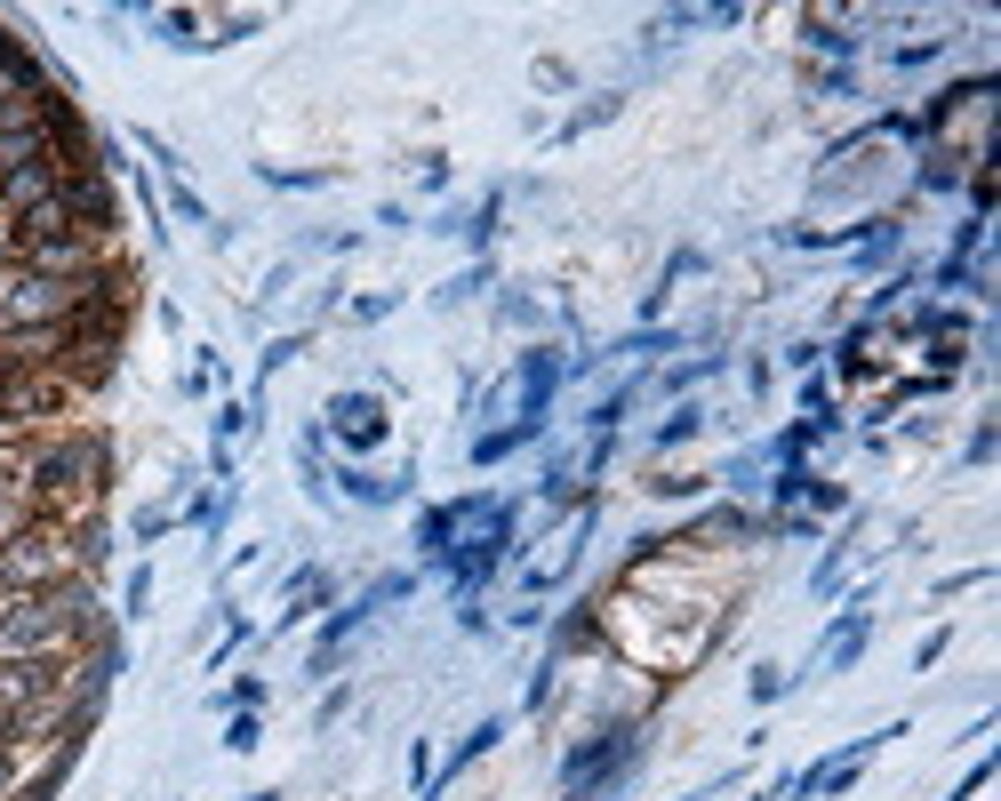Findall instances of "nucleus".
I'll list each match as a JSON object with an SVG mask.
<instances>
[{
  "label": "nucleus",
  "instance_id": "nucleus-18",
  "mask_svg": "<svg viewBox=\"0 0 1001 801\" xmlns=\"http://www.w3.org/2000/svg\"><path fill=\"white\" fill-rule=\"evenodd\" d=\"M849 89H857L849 64H825V73H817V96H849Z\"/></svg>",
  "mask_w": 1001,
  "mask_h": 801
},
{
  "label": "nucleus",
  "instance_id": "nucleus-12",
  "mask_svg": "<svg viewBox=\"0 0 1001 801\" xmlns=\"http://www.w3.org/2000/svg\"><path fill=\"white\" fill-rule=\"evenodd\" d=\"M225 746H232V753H257V746H264V721H257V714H232V721H225Z\"/></svg>",
  "mask_w": 1001,
  "mask_h": 801
},
{
  "label": "nucleus",
  "instance_id": "nucleus-1",
  "mask_svg": "<svg viewBox=\"0 0 1001 801\" xmlns=\"http://www.w3.org/2000/svg\"><path fill=\"white\" fill-rule=\"evenodd\" d=\"M105 593L96 578H64L41 593H0V665L9 657H88L105 642Z\"/></svg>",
  "mask_w": 1001,
  "mask_h": 801
},
{
  "label": "nucleus",
  "instance_id": "nucleus-8",
  "mask_svg": "<svg viewBox=\"0 0 1001 801\" xmlns=\"http://www.w3.org/2000/svg\"><path fill=\"white\" fill-rule=\"evenodd\" d=\"M697 433H706V409H697V400H681V409H674V417H665V425L649 433V449L665 457V449H681V441H697Z\"/></svg>",
  "mask_w": 1001,
  "mask_h": 801
},
{
  "label": "nucleus",
  "instance_id": "nucleus-17",
  "mask_svg": "<svg viewBox=\"0 0 1001 801\" xmlns=\"http://www.w3.org/2000/svg\"><path fill=\"white\" fill-rule=\"evenodd\" d=\"M481 281H489V264H473V273H457V281H449V289H441V305H465V297H473V289H481Z\"/></svg>",
  "mask_w": 1001,
  "mask_h": 801
},
{
  "label": "nucleus",
  "instance_id": "nucleus-21",
  "mask_svg": "<svg viewBox=\"0 0 1001 801\" xmlns=\"http://www.w3.org/2000/svg\"><path fill=\"white\" fill-rule=\"evenodd\" d=\"M417 185H425V193H441V185H449V160H441V153H425V160H417Z\"/></svg>",
  "mask_w": 1001,
  "mask_h": 801
},
{
  "label": "nucleus",
  "instance_id": "nucleus-23",
  "mask_svg": "<svg viewBox=\"0 0 1001 801\" xmlns=\"http://www.w3.org/2000/svg\"><path fill=\"white\" fill-rule=\"evenodd\" d=\"M241 801H281V793H241Z\"/></svg>",
  "mask_w": 1001,
  "mask_h": 801
},
{
  "label": "nucleus",
  "instance_id": "nucleus-7",
  "mask_svg": "<svg viewBox=\"0 0 1001 801\" xmlns=\"http://www.w3.org/2000/svg\"><path fill=\"white\" fill-rule=\"evenodd\" d=\"M801 41L817 56H857V32H842V17H801Z\"/></svg>",
  "mask_w": 1001,
  "mask_h": 801
},
{
  "label": "nucleus",
  "instance_id": "nucleus-14",
  "mask_svg": "<svg viewBox=\"0 0 1001 801\" xmlns=\"http://www.w3.org/2000/svg\"><path fill=\"white\" fill-rule=\"evenodd\" d=\"M978 585H993V561H978V570H953V578L938 585V601H953V593H978Z\"/></svg>",
  "mask_w": 1001,
  "mask_h": 801
},
{
  "label": "nucleus",
  "instance_id": "nucleus-19",
  "mask_svg": "<svg viewBox=\"0 0 1001 801\" xmlns=\"http://www.w3.org/2000/svg\"><path fill=\"white\" fill-rule=\"evenodd\" d=\"M257 697H264V682H257V674H241V682H232V689H225V706H241V714H257Z\"/></svg>",
  "mask_w": 1001,
  "mask_h": 801
},
{
  "label": "nucleus",
  "instance_id": "nucleus-3",
  "mask_svg": "<svg viewBox=\"0 0 1001 801\" xmlns=\"http://www.w3.org/2000/svg\"><path fill=\"white\" fill-rule=\"evenodd\" d=\"M329 601H337V578H329L321 561H305V570H296V578L281 585V633H296L305 617H321Z\"/></svg>",
  "mask_w": 1001,
  "mask_h": 801
},
{
  "label": "nucleus",
  "instance_id": "nucleus-5",
  "mask_svg": "<svg viewBox=\"0 0 1001 801\" xmlns=\"http://www.w3.org/2000/svg\"><path fill=\"white\" fill-rule=\"evenodd\" d=\"M529 441H538V425H489V433H473V465H505L513 449H529Z\"/></svg>",
  "mask_w": 1001,
  "mask_h": 801
},
{
  "label": "nucleus",
  "instance_id": "nucleus-2",
  "mask_svg": "<svg viewBox=\"0 0 1001 801\" xmlns=\"http://www.w3.org/2000/svg\"><path fill=\"white\" fill-rule=\"evenodd\" d=\"M329 425L321 433H337L345 441V457H369V449H385V433H393V417H385V393H329V409H321Z\"/></svg>",
  "mask_w": 1001,
  "mask_h": 801
},
{
  "label": "nucleus",
  "instance_id": "nucleus-6",
  "mask_svg": "<svg viewBox=\"0 0 1001 801\" xmlns=\"http://www.w3.org/2000/svg\"><path fill=\"white\" fill-rule=\"evenodd\" d=\"M961 177H970V160H961L953 145H929V153H921V169H914V185H921V193H953Z\"/></svg>",
  "mask_w": 1001,
  "mask_h": 801
},
{
  "label": "nucleus",
  "instance_id": "nucleus-13",
  "mask_svg": "<svg viewBox=\"0 0 1001 801\" xmlns=\"http://www.w3.org/2000/svg\"><path fill=\"white\" fill-rule=\"evenodd\" d=\"M785 689H793L785 665H753V706H770V697H785Z\"/></svg>",
  "mask_w": 1001,
  "mask_h": 801
},
{
  "label": "nucleus",
  "instance_id": "nucleus-11",
  "mask_svg": "<svg viewBox=\"0 0 1001 801\" xmlns=\"http://www.w3.org/2000/svg\"><path fill=\"white\" fill-rule=\"evenodd\" d=\"M993 770H1001V753H986V761H970V770H961V786H953L946 801H978V793L993 786Z\"/></svg>",
  "mask_w": 1001,
  "mask_h": 801
},
{
  "label": "nucleus",
  "instance_id": "nucleus-15",
  "mask_svg": "<svg viewBox=\"0 0 1001 801\" xmlns=\"http://www.w3.org/2000/svg\"><path fill=\"white\" fill-rule=\"evenodd\" d=\"M296 353H305V329H296V337H273V345H264V377H281Z\"/></svg>",
  "mask_w": 1001,
  "mask_h": 801
},
{
  "label": "nucleus",
  "instance_id": "nucleus-10",
  "mask_svg": "<svg viewBox=\"0 0 1001 801\" xmlns=\"http://www.w3.org/2000/svg\"><path fill=\"white\" fill-rule=\"evenodd\" d=\"M938 56H946V32H938V41H906V49H889L897 73H921V64H938Z\"/></svg>",
  "mask_w": 1001,
  "mask_h": 801
},
{
  "label": "nucleus",
  "instance_id": "nucleus-9",
  "mask_svg": "<svg viewBox=\"0 0 1001 801\" xmlns=\"http://www.w3.org/2000/svg\"><path fill=\"white\" fill-rule=\"evenodd\" d=\"M145 601H153V570L137 561V570H128V585H121V617L137 625V617H145Z\"/></svg>",
  "mask_w": 1001,
  "mask_h": 801
},
{
  "label": "nucleus",
  "instance_id": "nucleus-20",
  "mask_svg": "<svg viewBox=\"0 0 1001 801\" xmlns=\"http://www.w3.org/2000/svg\"><path fill=\"white\" fill-rule=\"evenodd\" d=\"M169 521H177L169 506H145V513H137V545H153V538H160V529H169Z\"/></svg>",
  "mask_w": 1001,
  "mask_h": 801
},
{
  "label": "nucleus",
  "instance_id": "nucleus-16",
  "mask_svg": "<svg viewBox=\"0 0 1001 801\" xmlns=\"http://www.w3.org/2000/svg\"><path fill=\"white\" fill-rule=\"evenodd\" d=\"M946 642H953V625H938V633H921V642H914V674H929V665H938V657H946Z\"/></svg>",
  "mask_w": 1001,
  "mask_h": 801
},
{
  "label": "nucleus",
  "instance_id": "nucleus-4",
  "mask_svg": "<svg viewBox=\"0 0 1001 801\" xmlns=\"http://www.w3.org/2000/svg\"><path fill=\"white\" fill-rule=\"evenodd\" d=\"M345 497H353V506H400V497H409V474H369V465H345Z\"/></svg>",
  "mask_w": 1001,
  "mask_h": 801
},
{
  "label": "nucleus",
  "instance_id": "nucleus-22",
  "mask_svg": "<svg viewBox=\"0 0 1001 801\" xmlns=\"http://www.w3.org/2000/svg\"><path fill=\"white\" fill-rule=\"evenodd\" d=\"M393 305H400V297H393V289H385V297H361V305H353V321H385Z\"/></svg>",
  "mask_w": 1001,
  "mask_h": 801
}]
</instances>
